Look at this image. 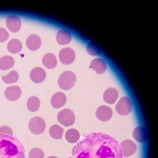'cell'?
<instances>
[{"label": "cell", "instance_id": "cell-8", "mask_svg": "<svg viewBox=\"0 0 158 158\" xmlns=\"http://www.w3.org/2000/svg\"><path fill=\"white\" fill-rule=\"evenodd\" d=\"M123 156L129 157L135 152L137 149L136 144L132 140L127 139L123 141L120 143Z\"/></svg>", "mask_w": 158, "mask_h": 158}, {"label": "cell", "instance_id": "cell-16", "mask_svg": "<svg viewBox=\"0 0 158 158\" xmlns=\"http://www.w3.org/2000/svg\"><path fill=\"white\" fill-rule=\"evenodd\" d=\"M118 96V92L117 89L113 88H109L104 91L103 97L106 102L113 104L115 102Z\"/></svg>", "mask_w": 158, "mask_h": 158}, {"label": "cell", "instance_id": "cell-10", "mask_svg": "<svg viewBox=\"0 0 158 158\" xmlns=\"http://www.w3.org/2000/svg\"><path fill=\"white\" fill-rule=\"evenodd\" d=\"M22 93L20 87L17 85H12L7 87L4 91L6 98L10 101H14L18 99Z\"/></svg>", "mask_w": 158, "mask_h": 158}, {"label": "cell", "instance_id": "cell-28", "mask_svg": "<svg viewBox=\"0 0 158 158\" xmlns=\"http://www.w3.org/2000/svg\"><path fill=\"white\" fill-rule=\"evenodd\" d=\"M9 37V34L5 29L0 27V42L6 40Z\"/></svg>", "mask_w": 158, "mask_h": 158}, {"label": "cell", "instance_id": "cell-5", "mask_svg": "<svg viewBox=\"0 0 158 158\" xmlns=\"http://www.w3.org/2000/svg\"><path fill=\"white\" fill-rule=\"evenodd\" d=\"M46 124L44 119L42 118L35 116L31 118L28 123V128L32 134L38 135L44 131Z\"/></svg>", "mask_w": 158, "mask_h": 158}, {"label": "cell", "instance_id": "cell-2", "mask_svg": "<svg viewBox=\"0 0 158 158\" xmlns=\"http://www.w3.org/2000/svg\"><path fill=\"white\" fill-rule=\"evenodd\" d=\"M22 143L16 137L0 133V158H26Z\"/></svg>", "mask_w": 158, "mask_h": 158}, {"label": "cell", "instance_id": "cell-14", "mask_svg": "<svg viewBox=\"0 0 158 158\" xmlns=\"http://www.w3.org/2000/svg\"><path fill=\"white\" fill-rule=\"evenodd\" d=\"M90 67L97 73L102 74L104 73L106 69V62L102 58H95L91 62Z\"/></svg>", "mask_w": 158, "mask_h": 158}, {"label": "cell", "instance_id": "cell-23", "mask_svg": "<svg viewBox=\"0 0 158 158\" xmlns=\"http://www.w3.org/2000/svg\"><path fill=\"white\" fill-rule=\"evenodd\" d=\"M40 106V101L39 99L35 96L30 97L27 102V106L28 110L31 112L37 111Z\"/></svg>", "mask_w": 158, "mask_h": 158}, {"label": "cell", "instance_id": "cell-24", "mask_svg": "<svg viewBox=\"0 0 158 158\" xmlns=\"http://www.w3.org/2000/svg\"><path fill=\"white\" fill-rule=\"evenodd\" d=\"M63 132V129L57 124L52 126L49 131V134L51 137L53 139H62Z\"/></svg>", "mask_w": 158, "mask_h": 158}, {"label": "cell", "instance_id": "cell-17", "mask_svg": "<svg viewBox=\"0 0 158 158\" xmlns=\"http://www.w3.org/2000/svg\"><path fill=\"white\" fill-rule=\"evenodd\" d=\"M56 39L59 44H66L69 43L71 41V34L69 31L66 29H60L56 33Z\"/></svg>", "mask_w": 158, "mask_h": 158}, {"label": "cell", "instance_id": "cell-3", "mask_svg": "<svg viewBox=\"0 0 158 158\" xmlns=\"http://www.w3.org/2000/svg\"><path fill=\"white\" fill-rule=\"evenodd\" d=\"M76 80V76L74 73L69 71H66L62 73L58 78V85L63 90H69L74 86Z\"/></svg>", "mask_w": 158, "mask_h": 158}, {"label": "cell", "instance_id": "cell-22", "mask_svg": "<svg viewBox=\"0 0 158 158\" xmlns=\"http://www.w3.org/2000/svg\"><path fill=\"white\" fill-rule=\"evenodd\" d=\"M65 138L69 143H75L80 139V133L76 129L71 128L66 131L65 134Z\"/></svg>", "mask_w": 158, "mask_h": 158}, {"label": "cell", "instance_id": "cell-9", "mask_svg": "<svg viewBox=\"0 0 158 158\" xmlns=\"http://www.w3.org/2000/svg\"><path fill=\"white\" fill-rule=\"evenodd\" d=\"M95 114L96 117L99 120L106 122L111 118L113 112L112 109L109 107L102 105L98 107L96 110Z\"/></svg>", "mask_w": 158, "mask_h": 158}, {"label": "cell", "instance_id": "cell-4", "mask_svg": "<svg viewBox=\"0 0 158 158\" xmlns=\"http://www.w3.org/2000/svg\"><path fill=\"white\" fill-rule=\"evenodd\" d=\"M57 119L60 123L67 127L74 124L75 117L74 113L72 110L66 108L58 112L57 115Z\"/></svg>", "mask_w": 158, "mask_h": 158}, {"label": "cell", "instance_id": "cell-30", "mask_svg": "<svg viewBox=\"0 0 158 158\" xmlns=\"http://www.w3.org/2000/svg\"><path fill=\"white\" fill-rule=\"evenodd\" d=\"M47 158H58V157L55 156H50L48 157Z\"/></svg>", "mask_w": 158, "mask_h": 158}, {"label": "cell", "instance_id": "cell-25", "mask_svg": "<svg viewBox=\"0 0 158 158\" xmlns=\"http://www.w3.org/2000/svg\"><path fill=\"white\" fill-rule=\"evenodd\" d=\"M2 79L3 82L9 84L16 82L19 78V75L15 70H12L4 76H2Z\"/></svg>", "mask_w": 158, "mask_h": 158}, {"label": "cell", "instance_id": "cell-13", "mask_svg": "<svg viewBox=\"0 0 158 158\" xmlns=\"http://www.w3.org/2000/svg\"><path fill=\"white\" fill-rule=\"evenodd\" d=\"M67 101L65 94L61 92H59L54 94L51 99L52 106L56 109H59L65 104Z\"/></svg>", "mask_w": 158, "mask_h": 158}, {"label": "cell", "instance_id": "cell-29", "mask_svg": "<svg viewBox=\"0 0 158 158\" xmlns=\"http://www.w3.org/2000/svg\"><path fill=\"white\" fill-rule=\"evenodd\" d=\"M0 133L7 134L13 136V132L11 129L8 126H3L0 127Z\"/></svg>", "mask_w": 158, "mask_h": 158}, {"label": "cell", "instance_id": "cell-18", "mask_svg": "<svg viewBox=\"0 0 158 158\" xmlns=\"http://www.w3.org/2000/svg\"><path fill=\"white\" fill-rule=\"evenodd\" d=\"M41 44V39L39 36L32 34L30 35L26 40V45L27 48L32 51L38 49Z\"/></svg>", "mask_w": 158, "mask_h": 158}, {"label": "cell", "instance_id": "cell-19", "mask_svg": "<svg viewBox=\"0 0 158 158\" xmlns=\"http://www.w3.org/2000/svg\"><path fill=\"white\" fill-rule=\"evenodd\" d=\"M42 63L46 68L52 69L54 68L57 65V60L54 54L48 53L43 56L42 59Z\"/></svg>", "mask_w": 158, "mask_h": 158}, {"label": "cell", "instance_id": "cell-26", "mask_svg": "<svg viewBox=\"0 0 158 158\" xmlns=\"http://www.w3.org/2000/svg\"><path fill=\"white\" fill-rule=\"evenodd\" d=\"M86 50L89 54L92 56H99L102 51L97 45L91 42L87 44Z\"/></svg>", "mask_w": 158, "mask_h": 158}, {"label": "cell", "instance_id": "cell-6", "mask_svg": "<svg viewBox=\"0 0 158 158\" xmlns=\"http://www.w3.org/2000/svg\"><path fill=\"white\" fill-rule=\"evenodd\" d=\"M116 111L119 114L126 115L129 114L132 109L131 100L128 97H122L115 106Z\"/></svg>", "mask_w": 158, "mask_h": 158}, {"label": "cell", "instance_id": "cell-7", "mask_svg": "<svg viewBox=\"0 0 158 158\" xmlns=\"http://www.w3.org/2000/svg\"><path fill=\"white\" fill-rule=\"evenodd\" d=\"M60 61L63 64L68 65L72 63L74 61L75 54L72 49L67 47L61 49L59 53Z\"/></svg>", "mask_w": 158, "mask_h": 158}, {"label": "cell", "instance_id": "cell-1", "mask_svg": "<svg viewBox=\"0 0 158 158\" xmlns=\"http://www.w3.org/2000/svg\"><path fill=\"white\" fill-rule=\"evenodd\" d=\"M74 158H123L120 143L111 136L101 132L85 133L77 143Z\"/></svg>", "mask_w": 158, "mask_h": 158}, {"label": "cell", "instance_id": "cell-20", "mask_svg": "<svg viewBox=\"0 0 158 158\" xmlns=\"http://www.w3.org/2000/svg\"><path fill=\"white\" fill-rule=\"evenodd\" d=\"M15 60L11 56H5L0 58V69L1 70H6L9 69L14 66Z\"/></svg>", "mask_w": 158, "mask_h": 158}, {"label": "cell", "instance_id": "cell-21", "mask_svg": "<svg viewBox=\"0 0 158 158\" xmlns=\"http://www.w3.org/2000/svg\"><path fill=\"white\" fill-rule=\"evenodd\" d=\"M8 50L12 53H16L19 52L22 49V45L19 40L13 39L9 41L7 45Z\"/></svg>", "mask_w": 158, "mask_h": 158}, {"label": "cell", "instance_id": "cell-15", "mask_svg": "<svg viewBox=\"0 0 158 158\" xmlns=\"http://www.w3.org/2000/svg\"><path fill=\"white\" fill-rule=\"evenodd\" d=\"M132 135L134 139L137 142L143 143L145 142L148 138V132L143 127L138 126L133 130Z\"/></svg>", "mask_w": 158, "mask_h": 158}, {"label": "cell", "instance_id": "cell-11", "mask_svg": "<svg viewBox=\"0 0 158 158\" xmlns=\"http://www.w3.org/2000/svg\"><path fill=\"white\" fill-rule=\"evenodd\" d=\"M29 76L31 80L34 83H40L45 79L46 73L43 68L40 67H36L31 70Z\"/></svg>", "mask_w": 158, "mask_h": 158}, {"label": "cell", "instance_id": "cell-12", "mask_svg": "<svg viewBox=\"0 0 158 158\" xmlns=\"http://www.w3.org/2000/svg\"><path fill=\"white\" fill-rule=\"evenodd\" d=\"M6 24L8 29L12 32L18 31L21 27L20 19L15 15H10L7 18Z\"/></svg>", "mask_w": 158, "mask_h": 158}, {"label": "cell", "instance_id": "cell-27", "mask_svg": "<svg viewBox=\"0 0 158 158\" xmlns=\"http://www.w3.org/2000/svg\"><path fill=\"white\" fill-rule=\"evenodd\" d=\"M44 154L40 149L35 148L31 149L28 153V158H44Z\"/></svg>", "mask_w": 158, "mask_h": 158}]
</instances>
